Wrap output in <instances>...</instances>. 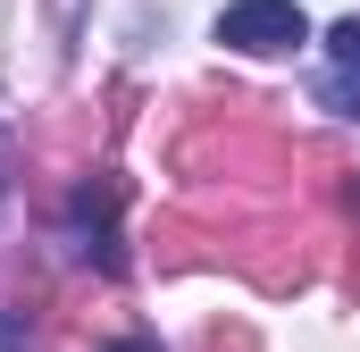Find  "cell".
<instances>
[{"label": "cell", "instance_id": "obj_1", "mask_svg": "<svg viewBox=\"0 0 360 352\" xmlns=\"http://www.w3.org/2000/svg\"><path fill=\"white\" fill-rule=\"evenodd\" d=\"M218 42L243 51V59H285V51L310 42V17L293 0H226L218 8Z\"/></svg>", "mask_w": 360, "mask_h": 352}, {"label": "cell", "instance_id": "obj_3", "mask_svg": "<svg viewBox=\"0 0 360 352\" xmlns=\"http://www.w3.org/2000/svg\"><path fill=\"white\" fill-rule=\"evenodd\" d=\"M0 184H8V143H0Z\"/></svg>", "mask_w": 360, "mask_h": 352}, {"label": "cell", "instance_id": "obj_2", "mask_svg": "<svg viewBox=\"0 0 360 352\" xmlns=\"http://www.w3.org/2000/svg\"><path fill=\"white\" fill-rule=\"evenodd\" d=\"M319 101L335 118H360V17L327 25V76H319Z\"/></svg>", "mask_w": 360, "mask_h": 352}, {"label": "cell", "instance_id": "obj_4", "mask_svg": "<svg viewBox=\"0 0 360 352\" xmlns=\"http://www.w3.org/2000/svg\"><path fill=\"white\" fill-rule=\"evenodd\" d=\"M117 352H160V344H117Z\"/></svg>", "mask_w": 360, "mask_h": 352}]
</instances>
